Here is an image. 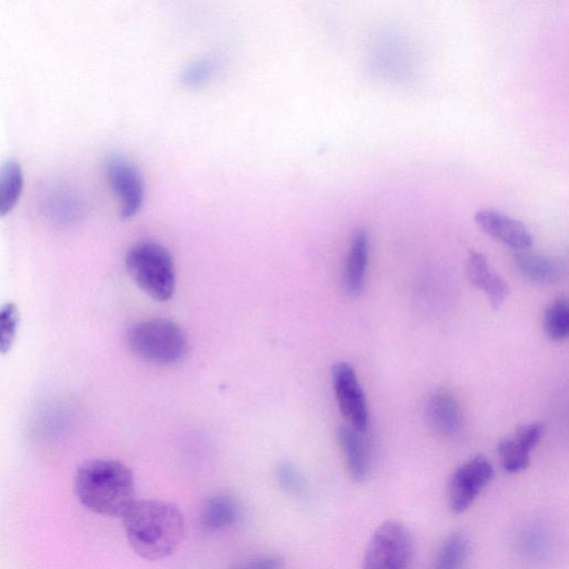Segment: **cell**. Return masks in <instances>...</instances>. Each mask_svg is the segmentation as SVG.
<instances>
[{
	"label": "cell",
	"instance_id": "obj_11",
	"mask_svg": "<svg viewBox=\"0 0 569 569\" xmlns=\"http://www.w3.org/2000/svg\"><path fill=\"white\" fill-rule=\"evenodd\" d=\"M338 443L342 451L349 477L357 483L365 482L371 471V448L366 432L350 426L340 427Z\"/></svg>",
	"mask_w": 569,
	"mask_h": 569
},
{
	"label": "cell",
	"instance_id": "obj_18",
	"mask_svg": "<svg viewBox=\"0 0 569 569\" xmlns=\"http://www.w3.org/2000/svg\"><path fill=\"white\" fill-rule=\"evenodd\" d=\"M469 537L461 530L450 532L440 543L432 569H463L469 556Z\"/></svg>",
	"mask_w": 569,
	"mask_h": 569
},
{
	"label": "cell",
	"instance_id": "obj_8",
	"mask_svg": "<svg viewBox=\"0 0 569 569\" xmlns=\"http://www.w3.org/2000/svg\"><path fill=\"white\" fill-rule=\"evenodd\" d=\"M107 179L120 200V214L134 216L144 200V181L139 169L126 157L112 153L106 160Z\"/></svg>",
	"mask_w": 569,
	"mask_h": 569
},
{
	"label": "cell",
	"instance_id": "obj_19",
	"mask_svg": "<svg viewBox=\"0 0 569 569\" xmlns=\"http://www.w3.org/2000/svg\"><path fill=\"white\" fill-rule=\"evenodd\" d=\"M23 188V171L13 158L0 163V217L7 214L18 202Z\"/></svg>",
	"mask_w": 569,
	"mask_h": 569
},
{
	"label": "cell",
	"instance_id": "obj_1",
	"mask_svg": "<svg viewBox=\"0 0 569 569\" xmlns=\"http://www.w3.org/2000/svg\"><path fill=\"white\" fill-rule=\"evenodd\" d=\"M131 549L142 559L158 561L173 555L183 540L180 509L160 499L136 500L122 517Z\"/></svg>",
	"mask_w": 569,
	"mask_h": 569
},
{
	"label": "cell",
	"instance_id": "obj_24",
	"mask_svg": "<svg viewBox=\"0 0 569 569\" xmlns=\"http://www.w3.org/2000/svg\"><path fill=\"white\" fill-rule=\"evenodd\" d=\"M213 72V64L208 60H202L190 64L183 72V81L189 86H198L210 78Z\"/></svg>",
	"mask_w": 569,
	"mask_h": 569
},
{
	"label": "cell",
	"instance_id": "obj_15",
	"mask_svg": "<svg viewBox=\"0 0 569 569\" xmlns=\"http://www.w3.org/2000/svg\"><path fill=\"white\" fill-rule=\"evenodd\" d=\"M513 261L527 279L540 284L555 283L565 272V264L560 259L528 250L515 251Z\"/></svg>",
	"mask_w": 569,
	"mask_h": 569
},
{
	"label": "cell",
	"instance_id": "obj_16",
	"mask_svg": "<svg viewBox=\"0 0 569 569\" xmlns=\"http://www.w3.org/2000/svg\"><path fill=\"white\" fill-rule=\"evenodd\" d=\"M240 513L236 499L218 493L207 499L200 515L201 528L207 532L220 531L233 525Z\"/></svg>",
	"mask_w": 569,
	"mask_h": 569
},
{
	"label": "cell",
	"instance_id": "obj_13",
	"mask_svg": "<svg viewBox=\"0 0 569 569\" xmlns=\"http://www.w3.org/2000/svg\"><path fill=\"white\" fill-rule=\"evenodd\" d=\"M466 272L469 281L483 291L493 308H499L509 295L508 282L496 272L487 258L478 251H470Z\"/></svg>",
	"mask_w": 569,
	"mask_h": 569
},
{
	"label": "cell",
	"instance_id": "obj_7",
	"mask_svg": "<svg viewBox=\"0 0 569 569\" xmlns=\"http://www.w3.org/2000/svg\"><path fill=\"white\" fill-rule=\"evenodd\" d=\"M333 391L342 416L350 427L367 432L369 408L363 389L351 365L337 361L331 368Z\"/></svg>",
	"mask_w": 569,
	"mask_h": 569
},
{
	"label": "cell",
	"instance_id": "obj_3",
	"mask_svg": "<svg viewBox=\"0 0 569 569\" xmlns=\"http://www.w3.org/2000/svg\"><path fill=\"white\" fill-rule=\"evenodd\" d=\"M126 267L137 286L152 299L166 301L173 295L174 263L162 244L150 240L133 244L126 254Z\"/></svg>",
	"mask_w": 569,
	"mask_h": 569
},
{
	"label": "cell",
	"instance_id": "obj_5",
	"mask_svg": "<svg viewBox=\"0 0 569 569\" xmlns=\"http://www.w3.org/2000/svg\"><path fill=\"white\" fill-rule=\"evenodd\" d=\"M413 556V538L400 520L381 522L366 546L361 569H409Z\"/></svg>",
	"mask_w": 569,
	"mask_h": 569
},
{
	"label": "cell",
	"instance_id": "obj_10",
	"mask_svg": "<svg viewBox=\"0 0 569 569\" xmlns=\"http://www.w3.org/2000/svg\"><path fill=\"white\" fill-rule=\"evenodd\" d=\"M543 426L539 422L521 425L513 436L498 443L497 452L502 468L508 473L525 471L530 463V452L540 441Z\"/></svg>",
	"mask_w": 569,
	"mask_h": 569
},
{
	"label": "cell",
	"instance_id": "obj_12",
	"mask_svg": "<svg viewBox=\"0 0 569 569\" xmlns=\"http://www.w3.org/2000/svg\"><path fill=\"white\" fill-rule=\"evenodd\" d=\"M429 427L442 436L458 433L463 425V415L457 399L446 390L433 391L425 405Z\"/></svg>",
	"mask_w": 569,
	"mask_h": 569
},
{
	"label": "cell",
	"instance_id": "obj_6",
	"mask_svg": "<svg viewBox=\"0 0 569 569\" xmlns=\"http://www.w3.org/2000/svg\"><path fill=\"white\" fill-rule=\"evenodd\" d=\"M493 475V466L483 455H477L461 463L448 480L449 509L453 513H462L468 510L491 482Z\"/></svg>",
	"mask_w": 569,
	"mask_h": 569
},
{
	"label": "cell",
	"instance_id": "obj_25",
	"mask_svg": "<svg viewBox=\"0 0 569 569\" xmlns=\"http://www.w3.org/2000/svg\"><path fill=\"white\" fill-rule=\"evenodd\" d=\"M526 540L528 552L531 555L540 553L543 546V539L537 535L536 531H530Z\"/></svg>",
	"mask_w": 569,
	"mask_h": 569
},
{
	"label": "cell",
	"instance_id": "obj_20",
	"mask_svg": "<svg viewBox=\"0 0 569 569\" xmlns=\"http://www.w3.org/2000/svg\"><path fill=\"white\" fill-rule=\"evenodd\" d=\"M543 328L549 339L563 341L569 335V303L566 298L552 301L545 311Z\"/></svg>",
	"mask_w": 569,
	"mask_h": 569
},
{
	"label": "cell",
	"instance_id": "obj_17",
	"mask_svg": "<svg viewBox=\"0 0 569 569\" xmlns=\"http://www.w3.org/2000/svg\"><path fill=\"white\" fill-rule=\"evenodd\" d=\"M43 200L47 213L58 221H71L81 211L79 194L63 183L48 186Z\"/></svg>",
	"mask_w": 569,
	"mask_h": 569
},
{
	"label": "cell",
	"instance_id": "obj_14",
	"mask_svg": "<svg viewBox=\"0 0 569 569\" xmlns=\"http://www.w3.org/2000/svg\"><path fill=\"white\" fill-rule=\"evenodd\" d=\"M368 259L369 236L365 229H357L351 238L342 273V288L346 295L358 297L362 292Z\"/></svg>",
	"mask_w": 569,
	"mask_h": 569
},
{
	"label": "cell",
	"instance_id": "obj_2",
	"mask_svg": "<svg viewBox=\"0 0 569 569\" xmlns=\"http://www.w3.org/2000/svg\"><path fill=\"white\" fill-rule=\"evenodd\" d=\"M74 492L90 511L113 518H122L137 500L131 469L112 458L83 461L74 475Z\"/></svg>",
	"mask_w": 569,
	"mask_h": 569
},
{
	"label": "cell",
	"instance_id": "obj_22",
	"mask_svg": "<svg viewBox=\"0 0 569 569\" xmlns=\"http://www.w3.org/2000/svg\"><path fill=\"white\" fill-rule=\"evenodd\" d=\"M284 559L279 555H261L238 562L229 569H284Z\"/></svg>",
	"mask_w": 569,
	"mask_h": 569
},
{
	"label": "cell",
	"instance_id": "obj_4",
	"mask_svg": "<svg viewBox=\"0 0 569 569\" xmlns=\"http://www.w3.org/2000/svg\"><path fill=\"white\" fill-rule=\"evenodd\" d=\"M127 341L137 357L156 365L174 363L188 350L186 333L168 319H149L133 325Z\"/></svg>",
	"mask_w": 569,
	"mask_h": 569
},
{
	"label": "cell",
	"instance_id": "obj_23",
	"mask_svg": "<svg viewBox=\"0 0 569 569\" xmlns=\"http://www.w3.org/2000/svg\"><path fill=\"white\" fill-rule=\"evenodd\" d=\"M278 480L283 490L288 493L298 495L302 490V479L295 467L290 463H282L278 469Z\"/></svg>",
	"mask_w": 569,
	"mask_h": 569
},
{
	"label": "cell",
	"instance_id": "obj_9",
	"mask_svg": "<svg viewBox=\"0 0 569 569\" xmlns=\"http://www.w3.org/2000/svg\"><path fill=\"white\" fill-rule=\"evenodd\" d=\"M473 219L483 232L515 251L528 250L533 243L529 229L521 221L503 212L495 209H480L475 213Z\"/></svg>",
	"mask_w": 569,
	"mask_h": 569
},
{
	"label": "cell",
	"instance_id": "obj_21",
	"mask_svg": "<svg viewBox=\"0 0 569 569\" xmlns=\"http://www.w3.org/2000/svg\"><path fill=\"white\" fill-rule=\"evenodd\" d=\"M19 322V311L14 303L8 302L0 308V352L7 353L14 341Z\"/></svg>",
	"mask_w": 569,
	"mask_h": 569
}]
</instances>
